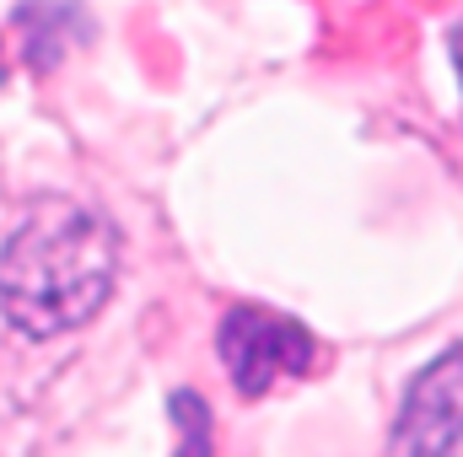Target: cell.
I'll return each instance as SVG.
<instances>
[{"label":"cell","instance_id":"obj_1","mask_svg":"<svg viewBox=\"0 0 463 457\" xmlns=\"http://www.w3.org/2000/svg\"><path fill=\"white\" fill-rule=\"evenodd\" d=\"M118 280L114 227L71 194H27L0 237V312L22 340L87 329Z\"/></svg>","mask_w":463,"mask_h":457},{"label":"cell","instance_id":"obj_2","mask_svg":"<svg viewBox=\"0 0 463 457\" xmlns=\"http://www.w3.org/2000/svg\"><path fill=\"white\" fill-rule=\"evenodd\" d=\"M222 360L242 398H259L275 387V377H302L318 360V344L302 323L259 312V307H232L222 318Z\"/></svg>","mask_w":463,"mask_h":457},{"label":"cell","instance_id":"obj_3","mask_svg":"<svg viewBox=\"0 0 463 457\" xmlns=\"http://www.w3.org/2000/svg\"><path fill=\"white\" fill-rule=\"evenodd\" d=\"M393 452L431 457V452H463V344L442 350L410 387L388 436Z\"/></svg>","mask_w":463,"mask_h":457},{"label":"cell","instance_id":"obj_4","mask_svg":"<svg viewBox=\"0 0 463 457\" xmlns=\"http://www.w3.org/2000/svg\"><path fill=\"white\" fill-rule=\"evenodd\" d=\"M448 54H453V70H458V81H463V16L448 27Z\"/></svg>","mask_w":463,"mask_h":457},{"label":"cell","instance_id":"obj_5","mask_svg":"<svg viewBox=\"0 0 463 457\" xmlns=\"http://www.w3.org/2000/svg\"><path fill=\"white\" fill-rule=\"evenodd\" d=\"M0 81H5V65H0Z\"/></svg>","mask_w":463,"mask_h":457}]
</instances>
